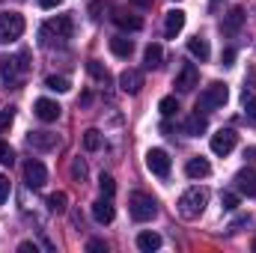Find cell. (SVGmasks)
Listing matches in <instances>:
<instances>
[{"instance_id":"1","label":"cell","mask_w":256,"mask_h":253,"mask_svg":"<svg viewBox=\"0 0 256 253\" xmlns=\"http://www.w3.org/2000/svg\"><path fill=\"white\" fill-rule=\"evenodd\" d=\"M72 30H74L72 15H57V18H51V21H45L39 27V45H45V48H63L66 42L72 39Z\"/></svg>"},{"instance_id":"2","label":"cell","mask_w":256,"mask_h":253,"mask_svg":"<svg viewBox=\"0 0 256 253\" xmlns=\"http://www.w3.org/2000/svg\"><path fill=\"white\" fill-rule=\"evenodd\" d=\"M206 206H208V190L206 188H188L176 202V208H179V214L185 220H196L206 212Z\"/></svg>"},{"instance_id":"3","label":"cell","mask_w":256,"mask_h":253,"mask_svg":"<svg viewBox=\"0 0 256 253\" xmlns=\"http://www.w3.org/2000/svg\"><path fill=\"white\" fill-rule=\"evenodd\" d=\"M27 51H21L18 57H0V74H3V86L6 90H18L21 78L27 74Z\"/></svg>"},{"instance_id":"4","label":"cell","mask_w":256,"mask_h":253,"mask_svg":"<svg viewBox=\"0 0 256 253\" xmlns=\"http://www.w3.org/2000/svg\"><path fill=\"white\" fill-rule=\"evenodd\" d=\"M230 102V90H226V84H220V80H212L202 92H200V102H196V110H202V114H208V110H218V108H224Z\"/></svg>"},{"instance_id":"5","label":"cell","mask_w":256,"mask_h":253,"mask_svg":"<svg viewBox=\"0 0 256 253\" xmlns=\"http://www.w3.org/2000/svg\"><path fill=\"white\" fill-rule=\"evenodd\" d=\"M128 212H131V218L137 224H146V220H152L158 214V202H155V196H149L143 190H134L128 196Z\"/></svg>"},{"instance_id":"6","label":"cell","mask_w":256,"mask_h":253,"mask_svg":"<svg viewBox=\"0 0 256 253\" xmlns=\"http://www.w3.org/2000/svg\"><path fill=\"white\" fill-rule=\"evenodd\" d=\"M21 33H24V18L18 12H0V45L21 39Z\"/></svg>"},{"instance_id":"7","label":"cell","mask_w":256,"mask_h":253,"mask_svg":"<svg viewBox=\"0 0 256 253\" xmlns=\"http://www.w3.org/2000/svg\"><path fill=\"white\" fill-rule=\"evenodd\" d=\"M146 167H149L152 176L167 179L170 170H173V161H170V155H167L164 149H149V152H146Z\"/></svg>"},{"instance_id":"8","label":"cell","mask_w":256,"mask_h":253,"mask_svg":"<svg viewBox=\"0 0 256 253\" xmlns=\"http://www.w3.org/2000/svg\"><path fill=\"white\" fill-rule=\"evenodd\" d=\"M24 182H27V188H33V190L45 188V182H48V170H45V164H42L39 158L24 161Z\"/></svg>"},{"instance_id":"9","label":"cell","mask_w":256,"mask_h":253,"mask_svg":"<svg viewBox=\"0 0 256 253\" xmlns=\"http://www.w3.org/2000/svg\"><path fill=\"white\" fill-rule=\"evenodd\" d=\"M236 143H238V134L232 131V128H220L218 134H212V152L214 155H230L232 149H236Z\"/></svg>"},{"instance_id":"10","label":"cell","mask_w":256,"mask_h":253,"mask_svg":"<svg viewBox=\"0 0 256 253\" xmlns=\"http://www.w3.org/2000/svg\"><path fill=\"white\" fill-rule=\"evenodd\" d=\"M200 84V68L194 63H185L179 68V74H176V80H173V86L179 90V92H194V86Z\"/></svg>"},{"instance_id":"11","label":"cell","mask_w":256,"mask_h":253,"mask_svg":"<svg viewBox=\"0 0 256 253\" xmlns=\"http://www.w3.org/2000/svg\"><path fill=\"white\" fill-rule=\"evenodd\" d=\"M33 114H36L42 122H57V120H60V114H63V108H60L54 98H36Z\"/></svg>"},{"instance_id":"12","label":"cell","mask_w":256,"mask_h":253,"mask_svg":"<svg viewBox=\"0 0 256 253\" xmlns=\"http://www.w3.org/2000/svg\"><path fill=\"white\" fill-rule=\"evenodd\" d=\"M27 146L39 149V152H51V149L60 146V137L51 134V131H30V134H27Z\"/></svg>"},{"instance_id":"13","label":"cell","mask_w":256,"mask_h":253,"mask_svg":"<svg viewBox=\"0 0 256 253\" xmlns=\"http://www.w3.org/2000/svg\"><path fill=\"white\" fill-rule=\"evenodd\" d=\"M244 18H248V15H244V9H242V6H232V9L224 15V21H220V30L232 36V33H238V30L244 27Z\"/></svg>"},{"instance_id":"14","label":"cell","mask_w":256,"mask_h":253,"mask_svg":"<svg viewBox=\"0 0 256 253\" xmlns=\"http://www.w3.org/2000/svg\"><path fill=\"white\" fill-rule=\"evenodd\" d=\"M182 27H185V12L182 9H170L164 15V36L167 39H176L182 33Z\"/></svg>"},{"instance_id":"15","label":"cell","mask_w":256,"mask_h":253,"mask_svg":"<svg viewBox=\"0 0 256 253\" xmlns=\"http://www.w3.org/2000/svg\"><path fill=\"white\" fill-rule=\"evenodd\" d=\"M120 86H122V92H128V96H137V92L143 90V72L126 68V72L120 74Z\"/></svg>"},{"instance_id":"16","label":"cell","mask_w":256,"mask_h":253,"mask_svg":"<svg viewBox=\"0 0 256 253\" xmlns=\"http://www.w3.org/2000/svg\"><path fill=\"white\" fill-rule=\"evenodd\" d=\"M92 218H96L98 224H110V220L116 218V208H114L110 196H102V200L92 202Z\"/></svg>"},{"instance_id":"17","label":"cell","mask_w":256,"mask_h":253,"mask_svg":"<svg viewBox=\"0 0 256 253\" xmlns=\"http://www.w3.org/2000/svg\"><path fill=\"white\" fill-rule=\"evenodd\" d=\"M236 188L242 190V194H248V196H256V170L254 167H244V170L236 173Z\"/></svg>"},{"instance_id":"18","label":"cell","mask_w":256,"mask_h":253,"mask_svg":"<svg viewBox=\"0 0 256 253\" xmlns=\"http://www.w3.org/2000/svg\"><path fill=\"white\" fill-rule=\"evenodd\" d=\"M188 54H191V57H196L200 63H206V60L212 57L208 39H202V36H194V39H188Z\"/></svg>"},{"instance_id":"19","label":"cell","mask_w":256,"mask_h":253,"mask_svg":"<svg viewBox=\"0 0 256 253\" xmlns=\"http://www.w3.org/2000/svg\"><path fill=\"white\" fill-rule=\"evenodd\" d=\"M212 173V164L206 161V158H191L188 164H185V176L188 179H206Z\"/></svg>"},{"instance_id":"20","label":"cell","mask_w":256,"mask_h":253,"mask_svg":"<svg viewBox=\"0 0 256 253\" xmlns=\"http://www.w3.org/2000/svg\"><path fill=\"white\" fill-rule=\"evenodd\" d=\"M206 128H208V122H206V116H202V114L196 110V114H191V116L185 120V126H182V131H185L188 137H200V134H202Z\"/></svg>"},{"instance_id":"21","label":"cell","mask_w":256,"mask_h":253,"mask_svg":"<svg viewBox=\"0 0 256 253\" xmlns=\"http://www.w3.org/2000/svg\"><path fill=\"white\" fill-rule=\"evenodd\" d=\"M110 51H114L116 57L128 60V57L134 54V42H131L128 36H114V39H110Z\"/></svg>"},{"instance_id":"22","label":"cell","mask_w":256,"mask_h":253,"mask_svg":"<svg viewBox=\"0 0 256 253\" xmlns=\"http://www.w3.org/2000/svg\"><path fill=\"white\" fill-rule=\"evenodd\" d=\"M114 21L122 30H140L143 27V18L140 15H131V12H114Z\"/></svg>"},{"instance_id":"23","label":"cell","mask_w":256,"mask_h":253,"mask_svg":"<svg viewBox=\"0 0 256 253\" xmlns=\"http://www.w3.org/2000/svg\"><path fill=\"white\" fill-rule=\"evenodd\" d=\"M102 146H104L102 131H98V128H86V131H84V149H86V152H98Z\"/></svg>"},{"instance_id":"24","label":"cell","mask_w":256,"mask_h":253,"mask_svg":"<svg viewBox=\"0 0 256 253\" xmlns=\"http://www.w3.org/2000/svg\"><path fill=\"white\" fill-rule=\"evenodd\" d=\"M137 248L143 253L158 250V248H161V236H158V232H140V236H137Z\"/></svg>"},{"instance_id":"25","label":"cell","mask_w":256,"mask_h":253,"mask_svg":"<svg viewBox=\"0 0 256 253\" xmlns=\"http://www.w3.org/2000/svg\"><path fill=\"white\" fill-rule=\"evenodd\" d=\"M161 60H164L161 45H149L146 54H143V66H146V68H161Z\"/></svg>"},{"instance_id":"26","label":"cell","mask_w":256,"mask_h":253,"mask_svg":"<svg viewBox=\"0 0 256 253\" xmlns=\"http://www.w3.org/2000/svg\"><path fill=\"white\" fill-rule=\"evenodd\" d=\"M45 86H48L51 92H68V90H72L68 78H63V74H48V78H45Z\"/></svg>"},{"instance_id":"27","label":"cell","mask_w":256,"mask_h":253,"mask_svg":"<svg viewBox=\"0 0 256 253\" xmlns=\"http://www.w3.org/2000/svg\"><path fill=\"white\" fill-rule=\"evenodd\" d=\"M68 173H72V179L80 185V182H86V161L78 155V158H72V167H68Z\"/></svg>"},{"instance_id":"28","label":"cell","mask_w":256,"mask_h":253,"mask_svg":"<svg viewBox=\"0 0 256 253\" xmlns=\"http://www.w3.org/2000/svg\"><path fill=\"white\" fill-rule=\"evenodd\" d=\"M66 202H68V196H66L63 190H57V194H51V196H48V208H51L54 214H63L66 208H68Z\"/></svg>"},{"instance_id":"29","label":"cell","mask_w":256,"mask_h":253,"mask_svg":"<svg viewBox=\"0 0 256 253\" xmlns=\"http://www.w3.org/2000/svg\"><path fill=\"white\" fill-rule=\"evenodd\" d=\"M86 72H90V74H92L96 80H102V84H108V80H110L108 68H104V66L98 63V60H90V63H86Z\"/></svg>"},{"instance_id":"30","label":"cell","mask_w":256,"mask_h":253,"mask_svg":"<svg viewBox=\"0 0 256 253\" xmlns=\"http://www.w3.org/2000/svg\"><path fill=\"white\" fill-rule=\"evenodd\" d=\"M244 120L256 126V98L250 96V90H244Z\"/></svg>"},{"instance_id":"31","label":"cell","mask_w":256,"mask_h":253,"mask_svg":"<svg viewBox=\"0 0 256 253\" xmlns=\"http://www.w3.org/2000/svg\"><path fill=\"white\" fill-rule=\"evenodd\" d=\"M98 190H102V196H114V194H116V182H114V176L102 173V176H98Z\"/></svg>"},{"instance_id":"32","label":"cell","mask_w":256,"mask_h":253,"mask_svg":"<svg viewBox=\"0 0 256 253\" xmlns=\"http://www.w3.org/2000/svg\"><path fill=\"white\" fill-rule=\"evenodd\" d=\"M158 110H161V116H173V114L179 110V102H176L173 96H167V98L158 102Z\"/></svg>"},{"instance_id":"33","label":"cell","mask_w":256,"mask_h":253,"mask_svg":"<svg viewBox=\"0 0 256 253\" xmlns=\"http://www.w3.org/2000/svg\"><path fill=\"white\" fill-rule=\"evenodd\" d=\"M0 164H3V167H12V164H15V152H12V146L3 143V140H0Z\"/></svg>"},{"instance_id":"34","label":"cell","mask_w":256,"mask_h":253,"mask_svg":"<svg viewBox=\"0 0 256 253\" xmlns=\"http://www.w3.org/2000/svg\"><path fill=\"white\" fill-rule=\"evenodd\" d=\"M12 120H15V108H0V131L12 126Z\"/></svg>"},{"instance_id":"35","label":"cell","mask_w":256,"mask_h":253,"mask_svg":"<svg viewBox=\"0 0 256 253\" xmlns=\"http://www.w3.org/2000/svg\"><path fill=\"white\" fill-rule=\"evenodd\" d=\"M220 202H224V208H236L238 206V194L236 190H224L220 194Z\"/></svg>"},{"instance_id":"36","label":"cell","mask_w":256,"mask_h":253,"mask_svg":"<svg viewBox=\"0 0 256 253\" xmlns=\"http://www.w3.org/2000/svg\"><path fill=\"white\" fill-rule=\"evenodd\" d=\"M6 200H9V179L0 173V206H3Z\"/></svg>"},{"instance_id":"37","label":"cell","mask_w":256,"mask_h":253,"mask_svg":"<svg viewBox=\"0 0 256 253\" xmlns=\"http://www.w3.org/2000/svg\"><path fill=\"white\" fill-rule=\"evenodd\" d=\"M232 60H236V51H232V48H226V51H224V57H220V63L232 66Z\"/></svg>"},{"instance_id":"38","label":"cell","mask_w":256,"mask_h":253,"mask_svg":"<svg viewBox=\"0 0 256 253\" xmlns=\"http://www.w3.org/2000/svg\"><path fill=\"white\" fill-rule=\"evenodd\" d=\"M86 250H108V244H104V242H98V238H92V242L86 244Z\"/></svg>"},{"instance_id":"39","label":"cell","mask_w":256,"mask_h":253,"mask_svg":"<svg viewBox=\"0 0 256 253\" xmlns=\"http://www.w3.org/2000/svg\"><path fill=\"white\" fill-rule=\"evenodd\" d=\"M60 3H63V0H39V6H42V9H57Z\"/></svg>"},{"instance_id":"40","label":"cell","mask_w":256,"mask_h":253,"mask_svg":"<svg viewBox=\"0 0 256 253\" xmlns=\"http://www.w3.org/2000/svg\"><path fill=\"white\" fill-rule=\"evenodd\" d=\"M18 250H21V253H30V250L36 253V244H30V242H21V244H18Z\"/></svg>"},{"instance_id":"41","label":"cell","mask_w":256,"mask_h":253,"mask_svg":"<svg viewBox=\"0 0 256 253\" xmlns=\"http://www.w3.org/2000/svg\"><path fill=\"white\" fill-rule=\"evenodd\" d=\"M134 6H140V9H146V6H152V0H131Z\"/></svg>"},{"instance_id":"42","label":"cell","mask_w":256,"mask_h":253,"mask_svg":"<svg viewBox=\"0 0 256 253\" xmlns=\"http://www.w3.org/2000/svg\"><path fill=\"white\" fill-rule=\"evenodd\" d=\"M218 3H220V0H212V6H218Z\"/></svg>"},{"instance_id":"43","label":"cell","mask_w":256,"mask_h":253,"mask_svg":"<svg viewBox=\"0 0 256 253\" xmlns=\"http://www.w3.org/2000/svg\"><path fill=\"white\" fill-rule=\"evenodd\" d=\"M254 250H256V238H254Z\"/></svg>"}]
</instances>
